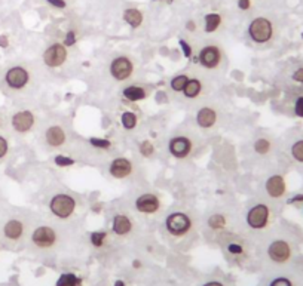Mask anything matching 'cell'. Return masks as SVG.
Instances as JSON below:
<instances>
[{"mask_svg": "<svg viewBox=\"0 0 303 286\" xmlns=\"http://www.w3.org/2000/svg\"><path fill=\"white\" fill-rule=\"evenodd\" d=\"M152 1H173V0H152Z\"/></svg>", "mask_w": 303, "mask_h": 286, "instance_id": "cell-48", "label": "cell"}, {"mask_svg": "<svg viewBox=\"0 0 303 286\" xmlns=\"http://www.w3.org/2000/svg\"><path fill=\"white\" fill-rule=\"evenodd\" d=\"M254 6V0H237V7L241 12H250Z\"/></svg>", "mask_w": 303, "mask_h": 286, "instance_id": "cell-40", "label": "cell"}, {"mask_svg": "<svg viewBox=\"0 0 303 286\" xmlns=\"http://www.w3.org/2000/svg\"><path fill=\"white\" fill-rule=\"evenodd\" d=\"M265 196L271 200H281L287 194V181L283 173H272L263 182Z\"/></svg>", "mask_w": 303, "mask_h": 286, "instance_id": "cell-22", "label": "cell"}, {"mask_svg": "<svg viewBox=\"0 0 303 286\" xmlns=\"http://www.w3.org/2000/svg\"><path fill=\"white\" fill-rule=\"evenodd\" d=\"M43 208L48 218L64 224H71L83 215L86 202L79 193L62 185H55L43 194Z\"/></svg>", "mask_w": 303, "mask_h": 286, "instance_id": "cell-1", "label": "cell"}, {"mask_svg": "<svg viewBox=\"0 0 303 286\" xmlns=\"http://www.w3.org/2000/svg\"><path fill=\"white\" fill-rule=\"evenodd\" d=\"M302 211H303V202H302Z\"/></svg>", "mask_w": 303, "mask_h": 286, "instance_id": "cell-49", "label": "cell"}, {"mask_svg": "<svg viewBox=\"0 0 303 286\" xmlns=\"http://www.w3.org/2000/svg\"><path fill=\"white\" fill-rule=\"evenodd\" d=\"M195 64L204 73L210 74L217 80L226 74L229 67V57L225 45L217 39H205L195 48Z\"/></svg>", "mask_w": 303, "mask_h": 286, "instance_id": "cell-7", "label": "cell"}, {"mask_svg": "<svg viewBox=\"0 0 303 286\" xmlns=\"http://www.w3.org/2000/svg\"><path fill=\"white\" fill-rule=\"evenodd\" d=\"M152 94H153V86L146 82H140V80L126 83L121 88L122 98L132 104L146 101L147 98H150Z\"/></svg>", "mask_w": 303, "mask_h": 286, "instance_id": "cell-21", "label": "cell"}, {"mask_svg": "<svg viewBox=\"0 0 303 286\" xmlns=\"http://www.w3.org/2000/svg\"><path fill=\"white\" fill-rule=\"evenodd\" d=\"M265 255L269 263L275 266H284L293 258V245L286 237H272L268 239L265 246Z\"/></svg>", "mask_w": 303, "mask_h": 286, "instance_id": "cell-20", "label": "cell"}, {"mask_svg": "<svg viewBox=\"0 0 303 286\" xmlns=\"http://www.w3.org/2000/svg\"><path fill=\"white\" fill-rule=\"evenodd\" d=\"M268 286H295V284L289 276H275L268 282Z\"/></svg>", "mask_w": 303, "mask_h": 286, "instance_id": "cell-34", "label": "cell"}, {"mask_svg": "<svg viewBox=\"0 0 303 286\" xmlns=\"http://www.w3.org/2000/svg\"><path fill=\"white\" fill-rule=\"evenodd\" d=\"M192 115V125L204 135H211L217 132L226 122L228 110L223 103L216 100L214 97L196 104L190 109Z\"/></svg>", "mask_w": 303, "mask_h": 286, "instance_id": "cell-12", "label": "cell"}, {"mask_svg": "<svg viewBox=\"0 0 303 286\" xmlns=\"http://www.w3.org/2000/svg\"><path fill=\"white\" fill-rule=\"evenodd\" d=\"M55 286H82V279L74 273H62Z\"/></svg>", "mask_w": 303, "mask_h": 286, "instance_id": "cell-31", "label": "cell"}, {"mask_svg": "<svg viewBox=\"0 0 303 286\" xmlns=\"http://www.w3.org/2000/svg\"><path fill=\"white\" fill-rule=\"evenodd\" d=\"M9 141H7V138L6 137H3V135H0V159H4L6 156H7V153H9Z\"/></svg>", "mask_w": 303, "mask_h": 286, "instance_id": "cell-39", "label": "cell"}, {"mask_svg": "<svg viewBox=\"0 0 303 286\" xmlns=\"http://www.w3.org/2000/svg\"><path fill=\"white\" fill-rule=\"evenodd\" d=\"M199 224H201V218L190 208L167 209L161 217L162 233L173 240L187 239L196 231Z\"/></svg>", "mask_w": 303, "mask_h": 286, "instance_id": "cell-10", "label": "cell"}, {"mask_svg": "<svg viewBox=\"0 0 303 286\" xmlns=\"http://www.w3.org/2000/svg\"><path fill=\"white\" fill-rule=\"evenodd\" d=\"M156 151H158V147H156V144L152 140L146 138V140H141L138 143V153H140V156L143 159H147V160L153 159L155 154H156Z\"/></svg>", "mask_w": 303, "mask_h": 286, "instance_id": "cell-28", "label": "cell"}, {"mask_svg": "<svg viewBox=\"0 0 303 286\" xmlns=\"http://www.w3.org/2000/svg\"><path fill=\"white\" fill-rule=\"evenodd\" d=\"M302 39H303V31H302Z\"/></svg>", "mask_w": 303, "mask_h": 286, "instance_id": "cell-50", "label": "cell"}, {"mask_svg": "<svg viewBox=\"0 0 303 286\" xmlns=\"http://www.w3.org/2000/svg\"><path fill=\"white\" fill-rule=\"evenodd\" d=\"M31 215L33 214L22 212V214H13L12 217H9L1 226L3 237L12 243H18V242L27 239L30 230L34 224V218Z\"/></svg>", "mask_w": 303, "mask_h": 286, "instance_id": "cell-17", "label": "cell"}, {"mask_svg": "<svg viewBox=\"0 0 303 286\" xmlns=\"http://www.w3.org/2000/svg\"><path fill=\"white\" fill-rule=\"evenodd\" d=\"M40 123H42L40 116L37 115L34 109H30V107L15 110L9 119V125L12 131L21 137H27L37 132L40 128Z\"/></svg>", "mask_w": 303, "mask_h": 286, "instance_id": "cell-19", "label": "cell"}, {"mask_svg": "<svg viewBox=\"0 0 303 286\" xmlns=\"http://www.w3.org/2000/svg\"><path fill=\"white\" fill-rule=\"evenodd\" d=\"M122 19L131 30H140L144 25L146 16H144V12L141 9H138L135 6H129V7L123 9Z\"/></svg>", "mask_w": 303, "mask_h": 286, "instance_id": "cell-25", "label": "cell"}, {"mask_svg": "<svg viewBox=\"0 0 303 286\" xmlns=\"http://www.w3.org/2000/svg\"><path fill=\"white\" fill-rule=\"evenodd\" d=\"M71 59V49L67 48L62 42H51L45 46V49L40 54L39 64L46 71H54L64 68ZM48 74V73H46Z\"/></svg>", "mask_w": 303, "mask_h": 286, "instance_id": "cell-18", "label": "cell"}, {"mask_svg": "<svg viewBox=\"0 0 303 286\" xmlns=\"http://www.w3.org/2000/svg\"><path fill=\"white\" fill-rule=\"evenodd\" d=\"M238 214L240 209L228 203H216L202 214V226L213 234L225 236L229 233H238Z\"/></svg>", "mask_w": 303, "mask_h": 286, "instance_id": "cell-13", "label": "cell"}, {"mask_svg": "<svg viewBox=\"0 0 303 286\" xmlns=\"http://www.w3.org/2000/svg\"><path fill=\"white\" fill-rule=\"evenodd\" d=\"M179 45H180V48L183 49V55L187 58V59H192V58L195 57V48L186 39L180 37L179 39Z\"/></svg>", "mask_w": 303, "mask_h": 286, "instance_id": "cell-35", "label": "cell"}, {"mask_svg": "<svg viewBox=\"0 0 303 286\" xmlns=\"http://www.w3.org/2000/svg\"><path fill=\"white\" fill-rule=\"evenodd\" d=\"M295 115L303 119V95L298 97L295 101Z\"/></svg>", "mask_w": 303, "mask_h": 286, "instance_id": "cell-41", "label": "cell"}, {"mask_svg": "<svg viewBox=\"0 0 303 286\" xmlns=\"http://www.w3.org/2000/svg\"><path fill=\"white\" fill-rule=\"evenodd\" d=\"M68 224L46 218L33 224L28 233L30 246L39 254H54L60 249L68 233Z\"/></svg>", "mask_w": 303, "mask_h": 286, "instance_id": "cell-5", "label": "cell"}, {"mask_svg": "<svg viewBox=\"0 0 303 286\" xmlns=\"http://www.w3.org/2000/svg\"><path fill=\"white\" fill-rule=\"evenodd\" d=\"M88 151H95L101 154H109L115 148V143L107 138H100V137H92L86 140V145L83 147Z\"/></svg>", "mask_w": 303, "mask_h": 286, "instance_id": "cell-26", "label": "cell"}, {"mask_svg": "<svg viewBox=\"0 0 303 286\" xmlns=\"http://www.w3.org/2000/svg\"><path fill=\"white\" fill-rule=\"evenodd\" d=\"M271 199L256 197L245 203L238 214V233L248 234H263L266 233L274 221V206Z\"/></svg>", "mask_w": 303, "mask_h": 286, "instance_id": "cell-6", "label": "cell"}, {"mask_svg": "<svg viewBox=\"0 0 303 286\" xmlns=\"http://www.w3.org/2000/svg\"><path fill=\"white\" fill-rule=\"evenodd\" d=\"M250 150L251 153L259 157V159H266L269 157L274 150H275V143L269 135H257L254 137V140L250 144Z\"/></svg>", "mask_w": 303, "mask_h": 286, "instance_id": "cell-24", "label": "cell"}, {"mask_svg": "<svg viewBox=\"0 0 303 286\" xmlns=\"http://www.w3.org/2000/svg\"><path fill=\"white\" fill-rule=\"evenodd\" d=\"M140 115L134 110H123L119 116V122L125 132H134L140 126Z\"/></svg>", "mask_w": 303, "mask_h": 286, "instance_id": "cell-27", "label": "cell"}, {"mask_svg": "<svg viewBox=\"0 0 303 286\" xmlns=\"http://www.w3.org/2000/svg\"><path fill=\"white\" fill-rule=\"evenodd\" d=\"M199 24H198V21L196 19H193V18H190V19H187L186 21V24H184V30L189 33V34H196L198 31H199Z\"/></svg>", "mask_w": 303, "mask_h": 286, "instance_id": "cell-37", "label": "cell"}, {"mask_svg": "<svg viewBox=\"0 0 303 286\" xmlns=\"http://www.w3.org/2000/svg\"><path fill=\"white\" fill-rule=\"evenodd\" d=\"M54 163L60 168H68V166H73L76 163V159L71 156H65L62 153H57L54 156Z\"/></svg>", "mask_w": 303, "mask_h": 286, "instance_id": "cell-33", "label": "cell"}, {"mask_svg": "<svg viewBox=\"0 0 303 286\" xmlns=\"http://www.w3.org/2000/svg\"><path fill=\"white\" fill-rule=\"evenodd\" d=\"M48 76L40 64L15 62L3 73V85L13 94H33L40 89L42 82Z\"/></svg>", "mask_w": 303, "mask_h": 286, "instance_id": "cell-3", "label": "cell"}, {"mask_svg": "<svg viewBox=\"0 0 303 286\" xmlns=\"http://www.w3.org/2000/svg\"><path fill=\"white\" fill-rule=\"evenodd\" d=\"M277 25L275 21L265 13H259L250 18L245 27V37L256 46H266L275 40Z\"/></svg>", "mask_w": 303, "mask_h": 286, "instance_id": "cell-14", "label": "cell"}, {"mask_svg": "<svg viewBox=\"0 0 303 286\" xmlns=\"http://www.w3.org/2000/svg\"><path fill=\"white\" fill-rule=\"evenodd\" d=\"M205 147V137L192 125L186 123L173 129L167 138V153L176 162L195 159Z\"/></svg>", "mask_w": 303, "mask_h": 286, "instance_id": "cell-2", "label": "cell"}, {"mask_svg": "<svg viewBox=\"0 0 303 286\" xmlns=\"http://www.w3.org/2000/svg\"><path fill=\"white\" fill-rule=\"evenodd\" d=\"M106 173L110 179L119 182H134L143 173V166L132 157L116 154L109 159L106 165Z\"/></svg>", "mask_w": 303, "mask_h": 286, "instance_id": "cell-15", "label": "cell"}, {"mask_svg": "<svg viewBox=\"0 0 303 286\" xmlns=\"http://www.w3.org/2000/svg\"><path fill=\"white\" fill-rule=\"evenodd\" d=\"M141 71V62L129 52H115L107 58L103 67V76L113 86H123L126 83L138 80Z\"/></svg>", "mask_w": 303, "mask_h": 286, "instance_id": "cell-11", "label": "cell"}, {"mask_svg": "<svg viewBox=\"0 0 303 286\" xmlns=\"http://www.w3.org/2000/svg\"><path fill=\"white\" fill-rule=\"evenodd\" d=\"M134 267H135V269L141 267V263H140V261H134Z\"/></svg>", "mask_w": 303, "mask_h": 286, "instance_id": "cell-47", "label": "cell"}, {"mask_svg": "<svg viewBox=\"0 0 303 286\" xmlns=\"http://www.w3.org/2000/svg\"><path fill=\"white\" fill-rule=\"evenodd\" d=\"M7 43H9V42H7V37H6V36H0V46H1V48H6Z\"/></svg>", "mask_w": 303, "mask_h": 286, "instance_id": "cell-45", "label": "cell"}, {"mask_svg": "<svg viewBox=\"0 0 303 286\" xmlns=\"http://www.w3.org/2000/svg\"><path fill=\"white\" fill-rule=\"evenodd\" d=\"M298 202H303V194H298V196H295V197H292L290 200H289V203H298Z\"/></svg>", "mask_w": 303, "mask_h": 286, "instance_id": "cell-44", "label": "cell"}, {"mask_svg": "<svg viewBox=\"0 0 303 286\" xmlns=\"http://www.w3.org/2000/svg\"><path fill=\"white\" fill-rule=\"evenodd\" d=\"M216 89H217V80L214 77H211L210 74L204 73L195 64H190L189 77L180 91V94L173 100H176L179 104H182L187 109H192L196 104L214 97Z\"/></svg>", "mask_w": 303, "mask_h": 286, "instance_id": "cell-4", "label": "cell"}, {"mask_svg": "<svg viewBox=\"0 0 303 286\" xmlns=\"http://www.w3.org/2000/svg\"><path fill=\"white\" fill-rule=\"evenodd\" d=\"M76 42H77V34H76V31H73V30L67 31V34L64 36L62 43H64L67 48H70V49H71V48L76 45Z\"/></svg>", "mask_w": 303, "mask_h": 286, "instance_id": "cell-36", "label": "cell"}, {"mask_svg": "<svg viewBox=\"0 0 303 286\" xmlns=\"http://www.w3.org/2000/svg\"><path fill=\"white\" fill-rule=\"evenodd\" d=\"M225 249H226V252L231 257H235V258L243 257L244 254H245V246H244V243L241 240H228Z\"/></svg>", "mask_w": 303, "mask_h": 286, "instance_id": "cell-30", "label": "cell"}, {"mask_svg": "<svg viewBox=\"0 0 303 286\" xmlns=\"http://www.w3.org/2000/svg\"><path fill=\"white\" fill-rule=\"evenodd\" d=\"M201 286H228L223 281H219V279H211V281H207L204 282Z\"/></svg>", "mask_w": 303, "mask_h": 286, "instance_id": "cell-43", "label": "cell"}, {"mask_svg": "<svg viewBox=\"0 0 303 286\" xmlns=\"http://www.w3.org/2000/svg\"><path fill=\"white\" fill-rule=\"evenodd\" d=\"M292 80L295 83L303 85V67H298L293 73H292Z\"/></svg>", "mask_w": 303, "mask_h": 286, "instance_id": "cell-42", "label": "cell"}, {"mask_svg": "<svg viewBox=\"0 0 303 286\" xmlns=\"http://www.w3.org/2000/svg\"><path fill=\"white\" fill-rule=\"evenodd\" d=\"M109 231H106V230H97V231H92L91 234H89V242H91V245L94 246V248H97V249H100V248H103L106 243H107V240H109Z\"/></svg>", "mask_w": 303, "mask_h": 286, "instance_id": "cell-29", "label": "cell"}, {"mask_svg": "<svg viewBox=\"0 0 303 286\" xmlns=\"http://www.w3.org/2000/svg\"><path fill=\"white\" fill-rule=\"evenodd\" d=\"M39 141L46 151L61 153L73 144V129L70 120L61 116H52L42 120L39 128Z\"/></svg>", "mask_w": 303, "mask_h": 286, "instance_id": "cell-9", "label": "cell"}, {"mask_svg": "<svg viewBox=\"0 0 303 286\" xmlns=\"http://www.w3.org/2000/svg\"><path fill=\"white\" fill-rule=\"evenodd\" d=\"M225 25H226V13L220 10H213L202 16L201 30L205 36H214L219 31H222Z\"/></svg>", "mask_w": 303, "mask_h": 286, "instance_id": "cell-23", "label": "cell"}, {"mask_svg": "<svg viewBox=\"0 0 303 286\" xmlns=\"http://www.w3.org/2000/svg\"><path fill=\"white\" fill-rule=\"evenodd\" d=\"M113 286H126V284H125V282H123L122 279H118V281H116V282L113 284Z\"/></svg>", "mask_w": 303, "mask_h": 286, "instance_id": "cell-46", "label": "cell"}, {"mask_svg": "<svg viewBox=\"0 0 303 286\" xmlns=\"http://www.w3.org/2000/svg\"><path fill=\"white\" fill-rule=\"evenodd\" d=\"M48 6L57 9V10H65L68 7V0H45Z\"/></svg>", "mask_w": 303, "mask_h": 286, "instance_id": "cell-38", "label": "cell"}, {"mask_svg": "<svg viewBox=\"0 0 303 286\" xmlns=\"http://www.w3.org/2000/svg\"><path fill=\"white\" fill-rule=\"evenodd\" d=\"M289 151H290V156H292V159H293L295 162L303 165V138L296 140V141L290 145Z\"/></svg>", "mask_w": 303, "mask_h": 286, "instance_id": "cell-32", "label": "cell"}, {"mask_svg": "<svg viewBox=\"0 0 303 286\" xmlns=\"http://www.w3.org/2000/svg\"><path fill=\"white\" fill-rule=\"evenodd\" d=\"M138 217L123 203L116 205L110 218V234L116 239H128L138 230Z\"/></svg>", "mask_w": 303, "mask_h": 286, "instance_id": "cell-16", "label": "cell"}, {"mask_svg": "<svg viewBox=\"0 0 303 286\" xmlns=\"http://www.w3.org/2000/svg\"><path fill=\"white\" fill-rule=\"evenodd\" d=\"M123 205L129 208L140 220H161L167 211L164 196L159 191L147 187H138L132 190L123 200Z\"/></svg>", "mask_w": 303, "mask_h": 286, "instance_id": "cell-8", "label": "cell"}]
</instances>
